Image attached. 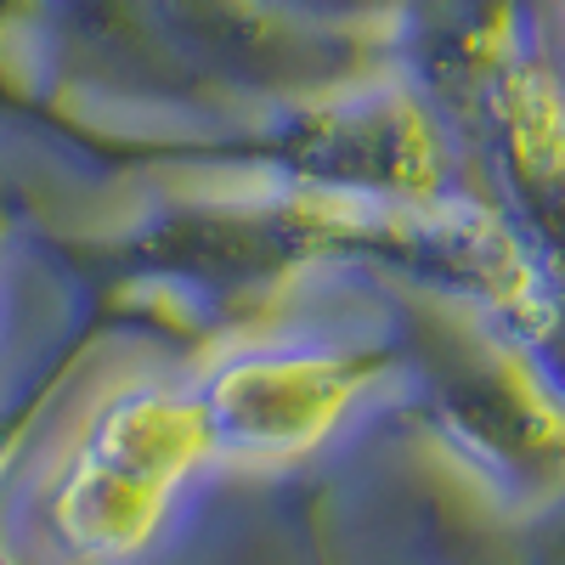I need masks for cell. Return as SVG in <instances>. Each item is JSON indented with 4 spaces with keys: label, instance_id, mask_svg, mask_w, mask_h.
I'll use <instances>...</instances> for the list:
<instances>
[{
    "label": "cell",
    "instance_id": "obj_1",
    "mask_svg": "<svg viewBox=\"0 0 565 565\" xmlns=\"http://www.w3.org/2000/svg\"><path fill=\"white\" fill-rule=\"evenodd\" d=\"M396 373L413 380L418 424L509 514H543L565 498V391L509 328L441 289H396Z\"/></svg>",
    "mask_w": 565,
    "mask_h": 565
},
{
    "label": "cell",
    "instance_id": "obj_2",
    "mask_svg": "<svg viewBox=\"0 0 565 565\" xmlns=\"http://www.w3.org/2000/svg\"><path fill=\"white\" fill-rule=\"evenodd\" d=\"M204 452H215L199 396L186 391H125L114 396L52 492L57 537L85 559H125L153 537L175 487Z\"/></svg>",
    "mask_w": 565,
    "mask_h": 565
},
{
    "label": "cell",
    "instance_id": "obj_3",
    "mask_svg": "<svg viewBox=\"0 0 565 565\" xmlns=\"http://www.w3.org/2000/svg\"><path fill=\"white\" fill-rule=\"evenodd\" d=\"M396 380V345L356 351H244L199 391L210 441L244 458H289L322 441L373 385Z\"/></svg>",
    "mask_w": 565,
    "mask_h": 565
}]
</instances>
